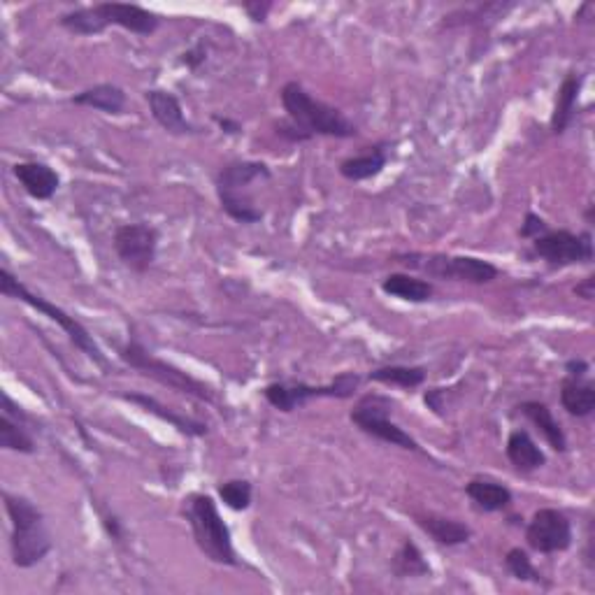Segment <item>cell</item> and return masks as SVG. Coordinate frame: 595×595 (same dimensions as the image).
<instances>
[{"mask_svg":"<svg viewBox=\"0 0 595 595\" xmlns=\"http://www.w3.org/2000/svg\"><path fill=\"white\" fill-rule=\"evenodd\" d=\"M186 521H189L193 540H196L200 554L207 561L217 565H228V568H238L240 558L235 554L233 535L224 516L219 514L217 500L207 493H196L189 498L184 507Z\"/></svg>","mask_w":595,"mask_h":595,"instance_id":"277c9868","label":"cell"},{"mask_svg":"<svg viewBox=\"0 0 595 595\" xmlns=\"http://www.w3.org/2000/svg\"><path fill=\"white\" fill-rule=\"evenodd\" d=\"M282 107L286 119L275 124V133L289 142H305L312 140L314 135L338 140H349L358 135V128L344 117L338 107L317 100L298 82L284 84Z\"/></svg>","mask_w":595,"mask_h":595,"instance_id":"6da1fadb","label":"cell"},{"mask_svg":"<svg viewBox=\"0 0 595 595\" xmlns=\"http://www.w3.org/2000/svg\"><path fill=\"white\" fill-rule=\"evenodd\" d=\"M119 356H121V361L131 365L133 370H138L140 375L154 379V382L168 386V389H172V391L184 393V396H191L196 400H203V403H207V405L217 403V396H214V391L210 389V386L198 382V379L191 377L189 372L179 370L177 365L152 356L138 340H131L126 344V347H121Z\"/></svg>","mask_w":595,"mask_h":595,"instance_id":"52a82bcc","label":"cell"},{"mask_svg":"<svg viewBox=\"0 0 595 595\" xmlns=\"http://www.w3.org/2000/svg\"><path fill=\"white\" fill-rule=\"evenodd\" d=\"M261 179H270V168L261 161H233L221 168L217 175L221 210L238 224H258L263 212L254 205L249 189Z\"/></svg>","mask_w":595,"mask_h":595,"instance_id":"5b68a950","label":"cell"},{"mask_svg":"<svg viewBox=\"0 0 595 595\" xmlns=\"http://www.w3.org/2000/svg\"><path fill=\"white\" fill-rule=\"evenodd\" d=\"M14 177L19 179V184L24 186V191L35 200H49L54 198V193L59 191L61 177L54 168H49L47 163L38 161H24L17 163L12 168Z\"/></svg>","mask_w":595,"mask_h":595,"instance_id":"2e32d148","label":"cell"},{"mask_svg":"<svg viewBox=\"0 0 595 595\" xmlns=\"http://www.w3.org/2000/svg\"><path fill=\"white\" fill-rule=\"evenodd\" d=\"M516 410H519L530 424L540 430L551 449L558 451V454H565V451H568V437H565L563 426L558 424L554 412L549 410V405L540 403V400H528V403H521Z\"/></svg>","mask_w":595,"mask_h":595,"instance_id":"ac0fdd59","label":"cell"},{"mask_svg":"<svg viewBox=\"0 0 595 595\" xmlns=\"http://www.w3.org/2000/svg\"><path fill=\"white\" fill-rule=\"evenodd\" d=\"M400 263L412 265L421 272H426L433 279H444V282H465V284H491L498 279L500 270L496 265L475 256H447V254H412L400 256Z\"/></svg>","mask_w":595,"mask_h":595,"instance_id":"9c48e42d","label":"cell"},{"mask_svg":"<svg viewBox=\"0 0 595 595\" xmlns=\"http://www.w3.org/2000/svg\"><path fill=\"white\" fill-rule=\"evenodd\" d=\"M0 293H3L5 298H12V300H21V303H26L28 307H33V310H38L40 314H45V317H49L52 321H56L63 331H66V335L70 338V342L75 344L77 349L84 351L86 356L91 358L93 363L103 365L105 368V356H103V349L98 347L96 340H93V335L86 331V328L77 321L75 317H70V314L66 310H61V307H56L54 303H49L47 298L38 296V293L28 291L24 284L19 282L17 277L12 275L10 270L3 268L0 270Z\"/></svg>","mask_w":595,"mask_h":595,"instance_id":"8992f818","label":"cell"},{"mask_svg":"<svg viewBox=\"0 0 595 595\" xmlns=\"http://www.w3.org/2000/svg\"><path fill=\"white\" fill-rule=\"evenodd\" d=\"M270 7H272L270 3H263V5H261V3H247V5H245V10H247V14H249V17H252L254 21H263V19H265V14L270 12Z\"/></svg>","mask_w":595,"mask_h":595,"instance_id":"8d00e7d4","label":"cell"},{"mask_svg":"<svg viewBox=\"0 0 595 595\" xmlns=\"http://www.w3.org/2000/svg\"><path fill=\"white\" fill-rule=\"evenodd\" d=\"M505 568L510 570V575L514 579H519V582H533V584L542 582V575L537 572L533 561H530L528 551H523L521 547H514V549L507 551Z\"/></svg>","mask_w":595,"mask_h":595,"instance_id":"f546056e","label":"cell"},{"mask_svg":"<svg viewBox=\"0 0 595 595\" xmlns=\"http://www.w3.org/2000/svg\"><path fill=\"white\" fill-rule=\"evenodd\" d=\"M61 26L75 35H98L110 26H119L135 35H154L161 26V17L140 5L98 3L63 14Z\"/></svg>","mask_w":595,"mask_h":595,"instance_id":"3957f363","label":"cell"},{"mask_svg":"<svg viewBox=\"0 0 595 595\" xmlns=\"http://www.w3.org/2000/svg\"><path fill=\"white\" fill-rule=\"evenodd\" d=\"M389 163V152H386V145H375L370 147L365 154L349 156L340 163V175L349 182H365V179L377 177L379 172L386 168Z\"/></svg>","mask_w":595,"mask_h":595,"instance_id":"603a6c76","label":"cell"},{"mask_svg":"<svg viewBox=\"0 0 595 595\" xmlns=\"http://www.w3.org/2000/svg\"><path fill=\"white\" fill-rule=\"evenodd\" d=\"M417 526L424 530L428 537H433L437 544L442 547H458V544L470 542L472 528L465 526V523L456 519H447V516L440 514H419Z\"/></svg>","mask_w":595,"mask_h":595,"instance_id":"d6986e66","label":"cell"},{"mask_svg":"<svg viewBox=\"0 0 595 595\" xmlns=\"http://www.w3.org/2000/svg\"><path fill=\"white\" fill-rule=\"evenodd\" d=\"M28 417L14 400L3 393V417H0V449L35 454V440L26 430Z\"/></svg>","mask_w":595,"mask_h":595,"instance_id":"5bb4252c","label":"cell"},{"mask_svg":"<svg viewBox=\"0 0 595 595\" xmlns=\"http://www.w3.org/2000/svg\"><path fill=\"white\" fill-rule=\"evenodd\" d=\"M391 572L398 579H417V577H428L430 575V565L421 554V549L417 544L405 540L403 547L396 551L391 561Z\"/></svg>","mask_w":595,"mask_h":595,"instance_id":"83f0119b","label":"cell"},{"mask_svg":"<svg viewBox=\"0 0 595 595\" xmlns=\"http://www.w3.org/2000/svg\"><path fill=\"white\" fill-rule=\"evenodd\" d=\"M391 398L379 396V393H368L358 400L354 410H351V424H354L361 433L375 437V440H382L391 447H400L407 451H421L419 442L407 433L405 428L393 424L389 419L391 414Z\"/></svg>","mask_w":595,"mask_h":595,"instance_id":"30bf717a","label":"cell"},{"mask_svg":"<svg viewBox=\"0 0 595 595\" xmlns=\"http://www.w3.org/2000/svg\"><path fill=\"white\" fill-rule=\"evenodd\" d=\"M70 103L80 107H91V110L105 114H124L126 91L117 84H96L70 98Z\"/></svg>","mask_w":595,"mask_h":595,"instance_id":"cb8c5ba5","label":"cell"},{"mask_svg":"<svg viewBox=\"0 0 595 595\" xmlns=\"http://www.w3.org/2000/svg\"><path fill=\"white\" fill-rule=\"evenodd\" d=\"M182 63H184V66H189L191 70H196L200 63H205V45H198V47L189 49V52L184 54Z\"/></svg>","mask_w":595,"mask_h":595,"instance_id":"836d02e7","label":"cell"},{"mask_svg":"<svg viewBox=\"0 0 595 595\" xmlns=\"http://www.w3.org/2000/svg\"><path fill=\"white\" fill-rule=\"evenodd\" d=\"M547 231H549L547 221H544L542 217H537V214H533V212L526 214V221H523V226H521V238L535 240V238H540V235H544Z\"/></svg>","mask_w":595,"mask_h":595,"instance_id":"4dcf8cb0","label":"cell"},{"mask_svg":"<svg viewBox=\"0 0 595 595\" xmlns=\"http://www.w3.org/2000/svg\"><path fill=\"white\" fill-rule=\"evenodd\" d=\"M363 377L356 375V372H342L333 379L331 384L324 386H312L305 382H272L265 386L263 396L268 403L279 412H293L298 407H303L314 398H338L347 400L354 398L356 391L361 389Z\"/></svg>","mask_w":595,"mask_h":595,"instance_id":"ba28073f","label":"cell"},{"mask_svg":"<svg viewBox=\"0 0 595 595\" xmlns=\"http://www.w3.org/2000/svg\"><path fill=\"white\" fill-rule=\"evenodd\" d=\"M575 293H577V298L593 300V296H595V277H593V275L584 277L582 282H579V284L575 286Z\"/></svg>","mask_w":595,"mask_h":595,"instance_id":"d590c367","label":"cell"},{"mask_svg":"<svg viewBox=\"0 0 595 595\" xmlns=\"http://www.w3.org/2000/svg\"><path fill=\"white\" fill-rule=\"evenodd\" d=\"M586 372H589V363L584 358H572L565 363V375L568 377H586Z\"/></svg>","mask_w":595,"mask_h":595,"instance_id":"e575fe53","label":"cell"},{"mask_svg":"<svg viewBox=\"0 0 595 595\" xmlns=\"http://www.w3.org/2000/svg\"><path fill=\"white\" fill-rule=\"evenodd\" d=\"M219 498L224 500V505L233 512H245L252 507L254 489L247 479H231V482L219 484Z\"/></svg>","mask_w":595,"mask_h":595,"instance_id":"f1b7e54d","label":"cell"},{"mask_svg":"<svg viewBox=\"0 0 595 595\" xmlns=\"http://www.w3.org/2000/svg\"><path fill=\"white\" fill-rule=\"evenodd\" d=\"M121 398L128 400V403L138 405L140 410L154 414L156 419L168 421L172 428H177L179 433L186 435V437H203V435H207V424H203V421L184 417V414H179V412H172L170 407L161 405L159 400L147 396V393H121Z\"/></svg>","mask_w":595,"mask_h":595,"instance_id":"e0dca14e","label":"cell"},{"mask_svg":"<svg viewBox=\"0 0 595 595\" xmlns=\"http://www.w3.org/2000/svg\"><path fill=\"white\" fill-rule=\"evenodd\" d=\"M442 398H444V389H430V391H426V396H424L426 405L437 414V417H442V414H444V400Z\"/></svg>","mask_w":595,"mask_h":595,"instance_id":"d6a6232c","label":"cell"},{"mask_svg":"<svg viewBox=\"0 0 595 595\" xmlns=\"http://www.w3.org/2000/svg\"><path fill=\"white\" fill-rule=\"evenodd\" d=\"M5 512L10 516V554L12 563L21 570L35 568L52 551V535H49L45 514L31 500L14 493H3Z\"/></svg>","mask_w":595,"mask_h":595,"instance_id":"7a4b0ae2","label":"cell"},{"mask_svg":"<svg viewBox=\"0 0 595 595\" xmlns=\"http://www.w3.org/2000/svg\"><path fill=\"white\" fill-rule=\"evenodd\" d=\"M507 458L519 472H533L547 465V454L537 447L528 430H512L507 437Z\"/></svg>","mask_w":595,"mask_h":595,"instance_id":"ffe728a7","label":"cell"},{"mask_svg":"<svg viewBox=\"0 0 595 595\" xmlns=\"http://www.w3.org/2000/svg\"><path fill=\"white\" fill-rule=\"evenodd\" d=\"M526 542L537 554H558L572 547V523L554 507H542L526 526Z\"/></svg>","mask_w":595,"mask_h":595,"instance_id":"4fadbf2b","label":"cell"},{"mask_svg":"<svg viewBox=\"0 0 595 595\" xmlns=\"http://www.w3.org/2000/svg\"><path fill=\"white\" fill-rule=\"evenodd\" d=\"M147 103H149V110H152V117L156 119V124H159L166 133L170 135L198 133L196 126H191L189 119L184 117V107L179 103L175 93L152 89L147 91Z\"/></svg>","mask_w":595,"mask_h":595,"instance_id":"9a60e30c","label":"cell"},{"mask_svg":"<svg viewBox=\"0 0 595 595\" xmlns=\"http://www.w3.org/2000/svg\"><path fill=\"white\" fill-rule=\"evenodd\" d=\"M368 379L384 386L417 389L426 382V368H421V365H384V368L372 370Z\"/></svg>","mask_w":595,"mask_h":595,"instance_id":"4316f807","label":"cell"},{"mask_svg":"<svg viewBox=\"0 0 595 595\" xmlns=\"http://www.w3.org/2000/svg\"><path fill=\"white\" fill-rule=\"evenodd\" d=\"M465 493L475 503L477 510L482 512H505L512 505V491L505 484L493 482V479H472L465 484Z\"/></svg>","mask_w":595,"mask_h":595,"instance_id":"7402d4cb","label":"cell"},{"mask_svg":"<svg viewBox=\"0 0 595 595\" xmlns=\"http://www.w3.org/2000/svg\"><path fill=\"white\" fill-rule=\"evenodd\" d=\"M582 82H584L582 75L568 73V77H565L561 84V89H558L554 114H551V133L554 135H563L572 124V117H575V110H577L579 91H582Z\"/></svg>","mask_w":595,"mask_h":595,"instance_id":"d4e9b609","label":"cell"},{"mask_svg":"<svg viewBox=\"0 0 595 595\" xmlns=\"http://www.w3.org/2000/svg\"><path fill=\"white\" fill-rule=\"evenodd\" d=\"M533 252L547 261L549 268H568L577 263L593 261V235L591 231H547L533 240Z\"/></svg>","mask_w":595,"mask_h":595,"instance_id":"8fae6325","label":"cell"},{"mask_svg":"<svg viewBox=\"0 0 595 595\" xmlns=\"http://www.w3.org/2000/svg\"><path fill=\"white\" fill-rule=\"evenodd\" d=\"M212 119H214V121H217V124H219L221 128H224V131H226V133H231V135H235V133H240V131H242V126L238 124V121H231V119H221V117H219V114H214V117H212Z\"/></svg>","mask_w":595,"mask_h":595,"instance_id":"74e56055","label":"cell"},{"mask_svg":"<svg viewBox=\"0 0 595 595\" xmlns=\"http://www.w3.org/2000/svg\"><path fill=\"white\" fill-rule=\"evenodd\" d=\"M161 235L149 224H124L114 231V252L133 272H147L156 261Z\"/></svg>","mask_w":595,"mask_h":595,"instance_id":"7c38bea8","label":"cell"},{"mask_svg":"<svg viewBox=\"0 0 595 595\" xmlns=\"http://www.w3.org/2000/svg\"><path fill=\"white\" fill-rule=\"evenodd\" d=\"M100 519H103V528L107 530V535H110L114 542L124 540V526H121V521L117 519V516L103 514V516H100Z\"/></svg>","mask_w":595,"mask_h":595,"instance_id":"1f68e13d","label":"cell"},{"mask_svg":"<svg viewBox=\"0 0 595 595\" xmlns=\"http://www.w3.org/2000/svg\"><path fill=\"white\" fill-rule=\"evenodd\" d=\"M382 291L386 296L407 300V303H428L433 298V284L426 279L407 275V272H393L382 282Z\"/></svg>","mask_w":595,"mask_h":595,"instance_id":"484cf974","label":"cell"},{"mask_svg":"<svg viewBox=\"0 0 595 595\" xmlns=\"http://www.w3.org/2000/svg\"><path fill=\"white\" fill-rule=\"evenodd\" d=\"M563 410L577 419L591 417L595 410V384L586 377H568L561 384Z\"/></svg>","mask_w":595,"mask_h":595,"instance_id":"44dd1931","label":"cell"}]
</instances>
